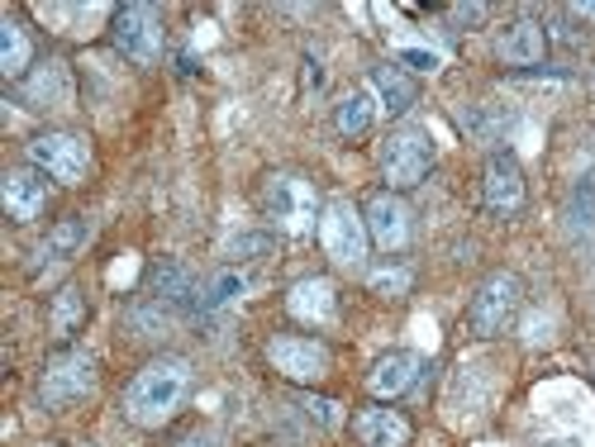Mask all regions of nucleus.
I'll use <instances>...</instances> for the list:
<instances>
[{"mask_svg":"<svg viewBox=\"0 0 595 447\" xmlns=\"http://www.w3.org/2000/svg\"><path fill=\"white\" fill-rule=\"evenodd\" d=\"M191 395V362L186 357H153L148 367L129 381L124 420L139 428H163Z\"/></svg>","mask_w":595,"mask_h":447,"instance_id":"nucleus-1","label":"nucleus"},{"mask_svg":"<svg viewBox=\"0 0 595 447\" xmlns=\"http://www.w3.org/2000/svg\"><path fill=\"white\" fill-rule=\"evenodd\" d=\"M376 163H382V177L390 181V191H410V186H419V181L429 177V167H433V138H429V128L400 124L396 134L382 138Z\"/></svg>","mask_w":595,"mask_h":447,"instance_id":"nucleus-2","label":"nucleus"},{"mask_svg":"<svg viewBox=\"0 0 595 447\" xmlns=\"http://www.w3.org/2000/svg\"><path fill=\"white\" fill-rule=\"evenodd\" d=\"M519 300H525V281L515 271H491V277L476 286L472 305H467V324L476 338H496L515 324L519 314Z\"/></svg>","mask_w":595,"mask_h":447,"instance_id":"nucleus-3","label":"nucleus"},{"mask_svg":"<svg viewBox=\"0 0 595 447\" xmlns=\"http://www.w3.org/2000/svg\"><path fill=\"white\" fill-rule=\"evenodd\" d=\"M263 210L267 220L286 228V234H310L319 224V200H315V186L296 177V171H272L267 186H263Z\"/></svg>","mask_w":595,"mask_h":447,"instance_id":"nucleus-4","label":"nucleus"},{"mask_svg":"<svg viewBox=\"0 0 595 447\" xmlns=\"http://www.w3.org/2000/svg\"><path fill=\"white\" fill-rule=\"evenodd\" d=\"M96 391V362L86 353H57L38 377V400L43 410H71Z\"/></svg>","mask_w":595,"mask_h":447,"instance_id":"nucleus-5","label":"nucleus"},{"mask_svg":"<svg viewBox=\"0 0 595 447\" xmlns=\"http://www.w3.org/2000/svg\"><path fill=\"white\" fill-rule=\"evenodd\" d=\"M29 163L38 171H48L53 181L77 186L86 171H91V143L81 134H63V128H48V134L29 138Z\"/></svg>","mask_w":595,"mask_h":447,"instance_id":"nucleus-6","label":"nucleus"},{"mask_svg":"<svg viewBox=\"0 0 595 447\" xmlns=\"http://www.w3.org/2000/svg\"><path fill=\"white\" fill-rule=\"evenodd\" d=\"M319 238H324V253L333 257L339 267H362L367 257V220L348 205V200H329L324 214H319Z\"/></svg>","mask_w":595,"mask_h":447,"instance_id":"nucleus-7","label":"nucleus"},{"mask_svg":"<svg viewBox=\"0 0 595 447\" xmlns=\"http://www.w3.org/2000/svg\"><path fill=\"white\" fill-rule=\"evenodd\" d=\"M114 48H120L129 63L153 67L163 57V20H157L153 5H124L114 10Z\"/></svg>","mask_w":595,"mask_h":447,"instance_id":"nucleus-8","label":"nucleus"},{"mask_svg":"<svg viewBox=\"0 0 595 447\" xmlns=\"http://www.w3.org/2000/svg\"><path fill=\"white\" fill-rule=\"evenodd\" d=\"M267 362L282 371L286 381L296 385H310V381H324L329 377V348L319 338H305V334H277L267 343Z\"/></svg>","mask_w":595,"mask_h":447,"instance_id":"nucleus-9","label":"nucleus"},{"mask_svg":"<svg viewBox=\"0 0 595 447\" xmlns=\"http://www.w3.org/2000/svg\"><path fill=\"white\" fill-rule=\"evenodd\" d=\"M362 220H367V234L382 253H400L410 243V205L396 191H376L367 210H362Z\"/></svg>","mask_w":595,"mask_h":447,"instance_id":"nucleus-10","label":"nucleus"},{"mask_svg":"<svg viewBox=\"0 0 595 447\" xmlns=\"http://www.w3.org/2000/svg\"><path fill=\"white\" fill-rule=\"evenodd\" d=\"M482 195H486V205L496 214H519V210H525V171H519V163L510 153H496L486 163Z\"/></svg>","mask_w":595,"mask_h":447,"instance_id":"nucleus-11","label":"nucleus"},{"mask_svg":"<svg viewBox=\"0 0 595 447\" xmlns=\"http://www.w3.org/2000/svg\"><path fill=\"white\" fill-rule=\"evenodd\" d=\"M419 377H425V362H419L415 353H400V348H396V353H382V357L372 362V371H367V391L386 405V400H396V395H405V391H415V381H419Z\"/></svg>","mask_w":595,"mask_h":447,"instance_id":"nucleus-12","label":"nucleus"},{"mask_svg":"<svg viewBox=\"0 0 595 447\" xmlns=\"http://www.w3.org/2000/svg\"><path fill=\"white\" fill-rule=\"evenodd\" d=\"M353 434L362 447H410V420L400 410H386L382 400L353 414Z\"/></svg>","mask_w":595,"mask_h":447,"instance_id":"nucleus-13","label":"nucleus"},{"mask_svg":"<svg viewBox=\"0 0 595 447\" xmlns=\"http://www.w3.org/2000/svg\"><path fill=\"white\" fill-rule=\"evenodd\" d=\"M0 200H5L10 220L20 224H34L43 205H48V186L38 181V167H14L5 171V181H0Z\"/></svg>","mask_w":595,"mask_h":447,"instance_id":"nucleus-14","label":"nucleus"},{"mask_svg":"<svg viewBox=\"0 0 595 447\" xmlns=\"http://www.w3.org/2000/svg\"><path fill=\"white\" fill-rule=\"evenodd\" d=\"M96 234V224L86 220V214H67V220H57L48 228V238L38 243V253H34V271L38 267H48V262H67V257H77L86 243H91Z\"/></svg>","mask_w":595,"mask_h":447,"instance_id":"nucleus-15","label":"nucleus"},{"mask_svg":"<svg viewBox=\"0 0 595 447\" xmlns=\"http://www.w3.org/2000/svg\"><path fill=\"white\" fill-rule=\"evenodd\" d=\"M543 53H548V34H543V24H533V20L505 24L496 38V57L510 67H539Z\"/></svg>","mask_w":595,"mask_h":447,"instance_id":"nucleus-16","label":"nucleus"},{"mask_svg":"<svg viewBox=\"0 0 595 447\" xmlns=\"http://www.w3.org/2000/svg\"><path fill=\"white\" fill-rule=\"evenodd\" d=\"M286 310L296 314L300 324H329L339 314V295H333V281L324 277H305L286 291Z\"/></svg>","mask_w":595,"mask_h":447,"instance_id":"nucleus-17","label":"nucleus"},{"mask_svg":"<svg viewBox=\"0 0 595 447\" xmlns=\"http://www.w3.org/2000/svg\"><path fill=\"white\" fill-rule=\"evenodd\" d=\"M148 295L163 300V305H200L196 300V271L177 262V257H163V262L148 267Z\"/></svg>","mask_w":595,"mask_h":447,"instance_id":"nucleus-18","label":"nucleus"},{"mask_svg":"<svg viewBox=\"0 0 595 447\" xmlns=\"http://www.w3.org/2000/svg\"><path fill=\"white\" fill-rule=\"evenodd\" d=\"M372 91H376V100H382L386 114H405L419 100L415 77H410V71H400V67H390V63L372 67Z\"/></svg>","mask_w":595,"mask_h":447,"instance_id":"nucleus-19","label":"nucleus"},{"mask_svg":"<svg viewBox=\"0 0 595 447\" xmlns=\"http://www.w3.org/2000/svg\"><path fill=\"white\" fill-rule=\"evenodd\" d=\"M29 63H34V38H29V29L20 20H0V71H5L10 81H20Z\"/></svg>","mask_w":595,"mask_h":447,"instance_id":"nucleus-20","label":"nucleus"},{"mask_svg":"<svg viewBox=\"0 0 595 447\" xmlns=\"http://www.w3.org/2000/svg\"><path fill=\"white\" fill-rule=\"evenodd\" d=\"M81 324H86V295H81V286H63V291L53 295V310H48L53 338H57V343H67Z\"/></svg>","mask_w":595,"mask_h":447,"instance_id":"nucleus-21","label":"nucleus"},{"mask_svg":"<svg viewBox=\"0 0 595 447\" xmlns=\"http://www.w3.org/2000/svg\"><path fill=\"white\" fill-rule=\"evenodd\" d=\"M24 100H29V110H57V105H67V71H63V63H43L38 77L24 86Z\"/></svg>","mask_w":595,"mask_h":447,"instance_id":"nucleus-22","label":"nucleus"},{"mask_svg":"<svg viewBox=\"0 0 595 447\" xmlns=\"http://www.w3.org/2000/svg\"><path fill=\"white\" fill-rule=\"evenodd\" d=\"M372 114H376L372 91H353V96H343L339 110H333V124H339L343 138H357V134H367L372 128Z\"/></svg>","mask_w":595,"mask_h":447,"instance_id":"nucleus-23","label":"nucleus"},{"mask_svg":"<svg viewBox=\"0 0 595 447\" xmlns=\"http://www.w3.org/2000/svg\"><path fill=\"white\" fill-rule=\"evenodd\" d=\"M568 224L572 234H595V177H582L572 186V200H568Z\"/></svg>","mask_w":595,"mask_h":447,"instance_id":"nucleus-24","label":"nucleus"},{"mask_svg":"<svg viewBox=\"0 0 595 447\" xmlns=\"http://www.w3.org/2000/svg\"><path fill=\"white\" fill-rule=\"evenodd\" d=\"M129 328H134V338H163L172 328V310L163 305V300H143V305L129 310Z\"/></svg>","mask_w":595,"mask_h":447,"instance_id":"nucleus-25","label":"nucleus"},{"mask_svg":"<svg viewBox=\"0 0 595 447\" xmlns=\"http://www.w3.org/2000/svg\"><path fill=\"white\" fill-rule=\"evenodd\" d=\"M239 295H243V277L239 271H220V277L206 286V295H200V310H224V305H234Z\"/></svg>","mask_w":595,"mask_h":447,"instance_id":"nucleus-26","label":"nucleus"},{"mask_svg":"<svg viewBox=\"0 0 595 447\" xmlns=\"http://www.w3.org/2000/svg\"><path fill=\"white\" fill-rule=\"evenodd\" d=\"M296 410H300L315 428H339V424H343V410L333 405V400H324V395H300Z\"/></svg>","mask_w":595,"mask_h":447,"instance_id":"nucleus-27","label":"nucleus"},{"mask_svg":"<svg viewBox=\"0 0 595 447\" xmlns=\"http://www.w3.org/2000/svg\"><path fill=\"white\" fill-rule=\"evenodd\" d=\"M410 267H382V271H372V277H367V286H372V291L376 295H386V300H400L405 291H410Z\"/></svg>","mask_w":595,"mask_h":447,"instance_id":"nucleus-28","label":"nucleus"},{"mask_svg":"<svg viewBox=\"0 0 595 447\" xmlns=\"http://www.w3.org/2000/svg\"><path fill=\"white\" fill-rule=\"evenodd\" d=\"M267 253H272V234H239V238H229V248H224L229 262H257V257H267Z\"/></svg>","mask_w":595,"mask_h":447,"instance_id":"nucleus-29","label":"nucleus"},{"mask_svg":"<svg viewBox=\"0 0 595 447\" xmlns=\"http://www.w3.org/2000/svg\"><path fill=\"white\" fill-rule=\"evenodd\" d=\"M486 20V5H448V24L458 29H476Z\"/></svg>","mask_w":595,"mask_h":447,"instance_id":"nucleus-30","label":"nucleus"},{"mask_svg":"<svg viewBox=\"0 0 595 447\" xmlns=\"http://www.w3.org/2000/svg\"><path fill=\"white\" fill-rule=\"evenodd\" d=\"M400 63H405V67H419V71H433V67H439V53H429V48H405Z\"/></svg>","mask_w":595,"mask_h":447,"instance_id":"nucleus-31","label":"nucleus"},{"mask_svg":"<svg viewBox=\"0 0 595 447\" xmlns=\"http://www.w3.org/2000/svg\"><path fill=\"white\" fill-rule=\"evenodd\" d=\"M177 447H220V443H214L210 434H191V438H181Z\"/></svg>","mask_w":595,"mask_h":447,"instance_id":"nucleus-32","label":"nucleus"},{"mask_svg":"<svg viewBox=\"0 0 595 447\" xmlns=\"http://www.w3.org/2000/svg\"><path fill=\"white\" fill-rule=\"evenodd\" d=\"M572 14H582V20H595V5H572Z\"/></svg>","mask_w":595,"mask_h":447,"instance_id":"nucleus-33","label":"nucleus"},{"mask_svg":"<svg viewBox=\"0 0 595 447\" xmlns=\"http://www.w3.org/2000/svg\"><path fill=\"white\" fill-rule=\"evenodd\" d=\"M543 447H582V443H572V438H553V443H543Z\"/></svg>","mask_w":595,"mask_h":447,"instance_id":"nucleus-34","label":"nucleus"}]
</instances>
